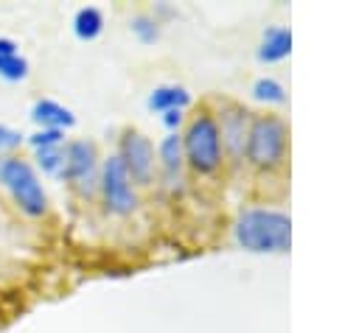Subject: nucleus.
<instances>
[{
    "label": "nucleus",
    "instance_id": "obj_1",
    "mask_svg": "<svg viewBox=\"0 0 359 333\" xmlns=\"http://www.w3.org/2000/svg\"><path fill=\"white\" fill-rule=\"evenodd\" d=\"M236 241L250 252H286L292 243V218L275 207H247L238 213Z\"/></svg>",
    "mask_w": 359,
    "mask_h": 333
},
{
    "label": "nucleus",
    "instance_id": "obj_2",
    "mask_svg": "<svg viewBox=\"0 0 359 333\" xmlns=\"http://www.w3.org/2000/svg\"><path fill=\"white\" fill-rule=\"evenodd\" d=\"M289 154V126L280 115L261 112L252 115L250 132H247V146H244V160L258 168V171H278L283 168Z\"/></svg>",
    "mask_w": 359,
    "mask_h": 333
},
{
    "label": "nucleus",
    "instance_id": "obj_3",
    "mask_svg": "<svg viewBox=\"0 0 359 333\" xmlns=\"http://www.w3.org/2000/svg\"><path fill=\"white\" fill-rule=\"evenodd\" d=\"M185 165H191L199 176H213L224 162V148L216 126V115L210 109H199L188 118L182 132Z\"/></svg>",
    "mask_w": 359,
    "mask_h": 333
},
{
    "label": "nucleus",
    "instance_id": "obj_4",
    "mask_svg": "<svg viewBox=\"0 0 359 333\" xmlns=\"http://www.w3.org/2000/svg\"><path fill=\"white\" fill-rule=\"evenodd\" d=\"M0 185L11 193L14 204L25 215L36 218L48 210V193H45V187H42V182H39V176L28 160H22V157L0 160Z\"/></svg>",
    "mask_w": 359,
    "mask_h": 333
},
{
    "label": "nucleus",
    "instance_id": "obj_5",
    "mask_svg": "<svg viewBox=\"0 0 359 333\" xmlns=\"http://www.w3.org/2000/svg\"><path fill=\"white\" fill-rule=\"evenodd\" d=\"M65 162H62V179L81 196L90 199L98 190V173H101V162H98V148L93 140H70L65 148Z\"/></svg>",
    "mask_w": 359,
    "mask_h": 333
},
{
    "label": "nucleus",
    "instance_id": "obj_6",
    "mask_svg": "<svg viewBox=\"0 0 359 333\" xmlns=\"http://www.w3.org/2000/svg\"><path fill=\"white\" fill-rule=\"evenodd\" d=\"M98 193L104 201V210L112 215H129L137 207V190L121 162L118 154H109L101 162V173H98Z\"/></svg>",
    "mask_w": 359,
    "mask_h": 333
},
{
    "label": "nucleus",
    "instance_id": "obj_7",
    "mask_svg": "<svg viewBox=\"0 0 359 333\" xmlns=\"http://www.w3.org/2000/svg\"><path fill=\"white\" fill-rule=\"evenodd\" d=\"M216 115V126H219V137H222V148L233 162L244 160V146H247V132H250V120L252 112L236 101H222Z\"/></svg>",
    "mask_w": 359,
    "mask_h": 333
},
{
    "label": "nucleus",
    "instance_id": "obj_8",
    "mask_svg": "<svg viewBox=\"0 0 359 333\" xmlns=\"http://www.w3.org/2000/svg\"><path fill=\"white\" fill-rule=\"evenodd\" d=\"M118 157H121V162H123V168H126L132 182L149 185L154 179V146H151V140L143 132L126 129L121 134Z\"/></svg>",
    "mask_w": 359,
    "mask_h": 333
},
{
    "label": "nucleus",
    "instance_id": "obj_9",
    "mask_svg": "<svg viewBox=\"0 0 359 333\" xmlns=\"http://www.w3.org/2000/svg\"><path fill=\"white\" fill-rule=\"evenodd\" d=\"M157 162L163 171V179L171 190L182 187V168H185V151H182V134L168 132L157 146Z\"/></svg>",
    "mask_w": 359,
    "mask_h": 333
},
{
    "label": "nucleus",
    "instance_id": "obj_10",
    "mask_svg": "<svg viewBox=\"0 0 359 333\" xmlns=\"http://www.w3.org/2000/svg\"><path fill=\"white\" fill-rule=\"evenodd\" d=\"M31 120L39 123V129H62V132L76 123L73 112L53 98H36L31 106Z\"/></svg>",
    "mask_w": 359,
    "mask_h": 333
},
{
    "label": "nucleus",
    "instance_id": "obj_11",
    "mask_svg": "<svg viewBox=\"0 0 359 333\" xmlns=\"http://www.w3.org/2000/svg\"><path fill=\"white\" fill-rule=\"evenodd\" d=\"M292 50V31L283 25H272L264 31V42L258 48V59L261 62H280L286 59Z\"/></svg>",
    "mask_w": 359,
    "mask_h": 333
},
{
    "label": "nucleus",
    "instance_id": "obj_12",
    "mask_svg": "<svg viewBox=\"0 0 359 333\" xmlns=\"http://www.w3.org/2000/svg\"><path fill=\"white\" fill-rule=\"evenodd\" d=\"M188 104H191V92L182 84H160L149 95V109H157V112L185 109Z\"/></svg>",
    "mask_w": 359,
    "mask_h": 333
},
{
    "label": "nucleus",
    "instance_id": "obj_13",
    "mask_svg": "<svg viewBox=\"0 0 359 333\" xmlns=\"http://www.w3.org/2000/svg\"><path fill=\"white\" fill-rule=\"evenodd\" d=\"M73 31H76V36L84 39V42L95 39V36L104 31V14H101V8H95V6H81V8L76 11V17H73Z\"/></svg>",
    "mask_w": 359,
    "mask_h": 333
},
{
    "label": "nucleus",
    "instance_id": "obj_14",
    "mask_svg": "<svg viewBox=\"0 0 359 333\" xmlns=\"http://www.w3.org/2000/svg\"><path fill=\"white\" fill-rule=\"evenodd\" d=\"M34 151H36V165L42 173H50V176L62 173V162H65L62 146H45V148H34Z\"/></svg>",
    "mask_w": 359,
    "mask_h": 333
},
{
    "label": "nucleus",
    "instance_id": "obj_15",
    "mask_svg": "<svg viewBox=\"0 0 359 333\" xmlns=\"http://www.w3.org/2000/svg\"><path fill=\"white\" fill-rule=\"evenodd\" d=\"M252 95H255L258 101H269V104H283V101H286L283 84H280L278 78H266V76L252 84Z\"/></svg>",
    "mask_w": 359,
    "mask_h": 333
},
{
    "label": "nucleus",
    "instance_id": "obj_16",
    "mask_svg": "<svg viewBox=\"0 0 359 333\" xmlns=\"http://www.w3.org/2000/svg\"><path fill=\"white\" fill-rule=\"evenodd\" d=\"M0 76L8 78V81H20V78L28 76V62H25L20 53L0 56Z\"/></svg>",
    "mask_w": 359,
    "mask_h": 333
},
{
    "label": "nucleus",
    "instance_id": "obj_17",
    "mask_svg": "<svg viewBox=\"0 0 359 333\" xmlns=\"http://www.w3.org/2000/svg\"><path fill=\"white\" fill-rule=\"evenodd\" d=\"M132 31H135L143 42H154V39L160 36L157 20H154V17H149V14H137V17L132 20Z\"/></svg>",
    "mask_w": 359,
    "mask_h": 333
},
{
    "label": "nucleus",
    "instance_id": "obj_18",
    "mask_svg": "<svg viewBox=\"0 0 359 333\" xmlns=\"http://www.w3.org/2000/svg\"><path fill=\"white\" fill-rule=\"evenodd\" d=\"M62 140H65V132H62V129H36V132L28 137V143H31L34 148H45V146H62Z\"/></svg>",
    "mask_w": 359,
    "mask_h": 333
},
{
    "label": "nucleus",
    "instance_id": "obj_19",
    "mask_svg": "<svg viewBox=\"0 0 359 333\" xmlns=\"http://www.w3.org/2000/svg\"><path fill=\"white\" fill-rule=\"evenodd\" d=\"M20 140H22L20 132H14V129H8V126L0 123V151H3V148H14V146H20Z\"/></svg>",
    "mask_w": 359,
    "mask_h": 333
},
{
    "label": "nucleus",
    "instance_id": "obj_20",
    "mask_svg": "<svg viewBox=\"0 0 359 333\" xmlns=\"http://www.w3.org/2000/svg\"><path fill=\"white\" fill-rule=\"evenodd\" d=\"M163 120H165L168 129H177L185 120V115H182V109H171V112H163Z\"/></svg>",
    "mask_w": 359,
    "mask_h": 333
},
{
    "label": "nucleus",
    "instance_id": "obj_21",
    "mask_svg": "<svg viewBox=\"0 0 359 333\" xmlns=\"http://www.w3.org/2000/svg\"><path fill=\"white\" fill-rule=\"evenodd\" d=\"M11 53H17V42L8 36H0V56H11Z\"/></svg>",
    "mask_w": 359,
    "mask_h": 333
}]
</instances>
